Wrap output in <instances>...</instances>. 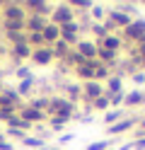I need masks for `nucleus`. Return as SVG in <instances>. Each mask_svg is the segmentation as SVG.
Wrapping results in <instances>:
<instances>
[{"label": "nucleus", "mask_w": 145, "mask_h": 150, "mask_svg": "<svg viewBox=\"0 0 145 150\" xmlns=\"http://www.w3.org/2000/svg\"><path fill=\"white\" fill-rule=\"evenodd\" d=\"M87 90H90V95H99V92H102V87L94 85V82H92V85H87Z\"/></svg>", "instance_id": "nucleus-2"}, {"label": "nucleus", "mask_w": 145, "mask_h": 150, "mask_svg": "<svg viewBox=\"0 0 145 150\" xmlns=\"http://www.w3.org/2000/svg\"><path fill=\"white\" fill-rule=\"evenodd\" d=\"M46 36H48V39H53V36H56V27H48V29H46Z\"/></svg>", "instance_id": "nucleus-4"}, {"label": "nucleus", "mask_w": 145, "mask_h": 150, "mask_svg": "<svg viewBox=\"0 0 145 150\" xmlns=\"http://www.w3.org/2000/svg\"><path fill=\"white\" fill-rule=\"evenodd\" d=\"M56 17H58V20H68L70 15H68V10H58V15H56Z\"/></svg>", "instance_id": "nucleus-3"}, {"label": "nucleus", "mask_w": 145, "mask_h": 150, "mask_svg": "<svg viewBox=\"0 0 145 150\" xmlns=\"http://www.w3.org/2000/svg\"><path fill=\"white\" fill-rule=\"evenodd\" d=\"M36 61H41V63L48 61V53H36Z\"/></svg>", "instance_id": "nucleus-5"}, {"label": "nucleus", "mask_w": 145, "mask_h": 150, "mask_svg": "<svg viewBox=\"0 0 145 150\" xmlns=\"http://www.w3.org/2000/svg\"><path fill=\"white\" fill-rule=\"evenodd\" d=\"M80 49H82V53H85V56H94V46H90V44H82Z\"/></svg>", "instance_id": "nucleus-1"}]
</instances>
